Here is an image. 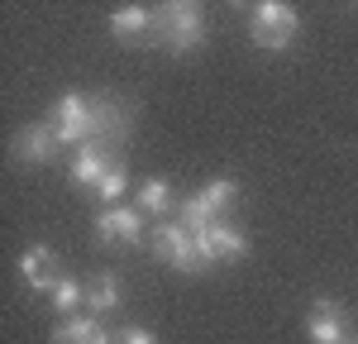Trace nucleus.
I'll return each instance as SVG.
<instances>
[{
    "mask_svg": "<svg viewBox=\"0 0 358 344\" xmlns=\"http://www.w3.org/2000/svg\"><path fill=\"white\" fill-rule=\"evenodd\" d=\"M206 38V10L187 5V0H172L153 10V43H163L167 53H192Z\"/></svg>",
    "mask_w": 358,
    "mask_h": 344,
    "instance_id": "f257e3e1",
    "label": "nucleus"
},
{
    "mask_svg": "<svg viewBox=\"0 0 358 344\" xmlns=\"http://www.w3.org/2000/svg\"><path fill=\"white\" fill-rule=\"evenodd\" d=\"M148 249L158 254V263L167 268H177V273H206V258H201V244H196V234L182 220H163V225L153 229V239H148Z\"/></svg>",
    "mask_w": 358,
    "mask_h": 344,
    "instance_id": "f03ea898",
    "label": "nucleus"
},
{
    "mask_svg": "<svg viewBox=\"0 0 358 344\" xmlns=\"http://www.w3.org/2000/svg\"><path fill=\"white\" fill-rule=\"evenodd\" d=\"M296 29H301V20H296V10L292 5H282V0H263V5H253L248 10V38L258 43V48H287L292 38H296Z\"/></svg>",
    "mask_w": 358,
    "mask_h": 344,
    "instance_id": "7ed1b4c3",
    "label": "nucleus"
},
{
    "mask_svg": "<svg viewBox=\"0 0 358 344\" xmlns=\"http://www.w3.org/2000/svg\"><path fill=\"white\" fill-rule=\"evenodd\" d=\"M234 201H239V182H234V177H220V182H210V187H201L196 196L182 201V225L192 229V234H201L206 225H215L220 210L234 206Z\"/></svg>",
    "mask_w": 358,
    "mask_h": 344,
    "instance_id": "20e7f679",
    "label": "nucleus"
},
{
    "mask_svg": "<svg viewBox=\"0 0 358 344\" xmlns=\"http://www.w3.org/2000/svg\"><path fill=\"white\" fill-rule=\"evenodd\" d=\"M306 335H310V344H354V325H349L344 306L325 296V301H315L310 315H306Z\"/></svg>",
    "mask_w": 358,
    "mask_h": 344,
    "instance_id": "39448f33",
    "label": "nucleus"
},
{
    "mask_svg": "<svg viewBox=\"0 0 358 344\" xmlns=\"http://www.w3.org/2000/svg\"><path fill=\"white\" fill-rule=\"evenodd\" d=\"M53 129H57V143H77L82 148L91 139V101L82 91H62V101L53 110Z\"/></svg>",
    "mask_w": 358,
    "mask_h": 344,
    "instance_id": "423d86ee",
    "label": "nucleus"
},
{
    "mask_svg": "<svg viewBox=\"0 0 358 344\" xmlns=\"http://www.w3.org/2000/svg\"><path fill=\"white\" fill-rule=\"evenodd\" d=\"M129 120H134V115L124 110L115 96H91V139L96 143H120L129 134Z\"/></svg>",
    "mask_w": 358,
    "mask_h": 344,
    "instance_id": "0eeeda50",
    "label": "nucleus"
},
{
    "mask_svg": "<svg viewBox=\"0 0 358 344\" xmlns=\"http://www.w3.org/2000/svg\"><path fill=\"white\" fill-rule=\"evenodd\" d=\"M196 244H201V258H206V268H210V263H224V258H234V263H239V258H248V239L239 234V229L220 225V220L201 229V234H196Z\"/></svg>",
    "mask_w": 358,
    "mask_h": 344,
    "instance_id": "6e6552de",
    "label": "nucleus"
},
{
    "mask_svg": "<svg viewBox=\"0 0 358 344\" xmlns=\"http://www.w3.org/2000/svg\"><path fill=\"white\" fill-rule=\"evenodd\" d=\"M115 163H120V158H110V143H96V139L82 143L77 158H72V187H91V192H96L101 177H106Z\"/></svg>",
    "mask_w": 358,
    "mask_h": 344,
    "instance_id": "1a4fd4ad",
    "label": "nucleus"
},
{
    "mask_svg": "<svg viewBox=\"0 0 358 344\" xmlns=\"http://www.w3.org/2000/svg\"><path fill=\"white\" fill-rule=\"evenodd\" d=\"M53 153H57L53 120H43V124H24V129L15 134V158H24V163H48Z\"/></svg>",
    "mask_w": 358,
    "mask_h": 344,
    "instance_id": "9d476101",
    "label": "nucleus"
},
{
    "mask_svg": "<svg viewBox=\"0 0 358 344\" xmlns=\"http://www.w3.org/2000/svg\"><path fill=\"white\" fill-rule=\"evenodd\" d=\"M96 234H101V239H124V244H138V239H143V210L106 206V210L96 215Z\"/></svg>",
    "mask_w": 358,
    "mask_h": 344,
    "instance_id": "9b49d317",
    "label": "nucleus"
},
{
    "mask_svg": "<svg viewBox=\"0 0 358 344\" xmlns=\"http://www.w3.org/2000/svg\"><path fill=\"white\" fill-rule=\"evenodd\" d=\"M20 278H24L34 292H53V287L62 282V273H57V263H53V249L34 244V249L20 258Z\"/></svg>",
    "mask_w": 358,
    "mask_h": 344,
    "instance_id": "f8f14e48",
    "label": "nucleus"
},
{
    "mask_svg": "<svg viewBox=\"0 0 358 344\" xmlns=\"http://www.w3.org/2000/svg\"><path fill=\"white\" fill-rule=\"evenodd\" d=\"M53 344H115V340H110V330H106V320H96V315H67L53 330Z\"/></svg>",
    "mask_w": 358,
    "mask_h": 344,
    "instance_id": "ddd939ff",
    "label": "nucleus"
},
{
    "mask_svg": "<svg viewBox=\"0 0 358 344\" xmlns=\"http://www.w3.org/2000/svg\"><path fill=\"white\" fill-rule=\"evenodd\" d=\"M110 34H115V38H124V43L153 38V10H143V5H124V10H115V15H110Z\"/></svg>",
    "mask_w": 358,
    "mask_h": 344,
    "instance_id": "4468645a",
    "label": "nucleus"
},
{
    "mask_svg": "<svg viewBox=\"0 0 358 344\" xmlns=\"http://www.w3.org/2000/svg\"><path fill=\"white\" fill-rule=\"evenodd\" d=\"M120 296H124V292H120V278H115V273H96L91 287H86V306H91L96 320H101V315H110L115 306H120Z\"/></svg>",
    "mask_w": 358,
    "mask_h": 344,
    "instance_id": "2eb2a0df",
    "label": "nucleus"
},
{
    "mask_svg": "<svg viewBox=\"0 0 358 344\" xmlns=\"http://www.w3.org/2000/svg\"><path fill=\"white\" fill-rule=\"evenodd\" d=\"M172 206H177V201H172V187H167V182L153 177V182L138 187V210H148V215H167Z\"/></svg>",
    "mask_w": 358,
    "mask_h": 344,
    "instance_id": "dca6fc26",
    "label": "nucleus"
},
{
    "mask_svg": "<svg viewBox=\"0 0 358 344\" xmlns=\"http://www.w3.org/2000/svg\"><path fill=\"white\" fill-rule=\"evenodd\" d=\"M82 301H86V287L77 282V278H67V273H62V282L53 287V306L62 311V320H67V315H77Z\"/></svg>",
    "mask_w": 358,
    "mask_h": 344,
    "instance_id": "f3484780",
    "label": "nucleus"
},
{
    "mask_svg": "<svg viewBox=\"0 0 358 344\" xmlns=\"http://www.w3.org/2000/svg\"><path fill=\"white\" fill-rule=\"evenodd\" d=\"M124 187H129V172H124V163H115V168L101 177V187H96V201H101V206H120Z\"/></svg>",
    "mask_w": 358,
    "mask_h": 344,
    "instance_id": "a211bd4d",
    "label": "nucleus"
},
{
    "mask_svg": "<svg viewBox=\"0 0 358 344\" xmlns=\"http://www.w3.org/2000/svg\"><path fill=\"white\" fill-rule=\"evenodd\" d=\"M115 344H158V340H153V335H148L143 325H129V330H124V335H120Z\"/></svg>",
    "mask_w": 358,
    "mask_h": 344,
    "instance_id": "6ab92c4d",
    "label": "nucleus"
}]
</instances>
